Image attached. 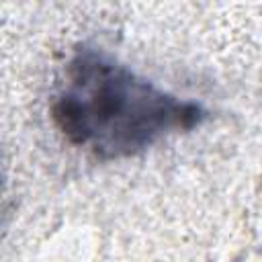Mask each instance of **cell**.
Here are the masks:
<instances>
[{
  "label": "cell",
  "mask_w": 262,
  "mask_h": 262,
  "mask_svg": "<svg viewBox=\"0 0 262 262\" xmlns=\"http://www.w3.org/2000/svg\"><path fill=\"white\" fill-rule=\"evenodd\" d=\"M55 129L98 160H125L174 133L190 131L207 111L180 98L111 55L80 47L63 68L51 100Z\"/></svg>",
  "instance_id": "cell-1"
}]
</instances>
